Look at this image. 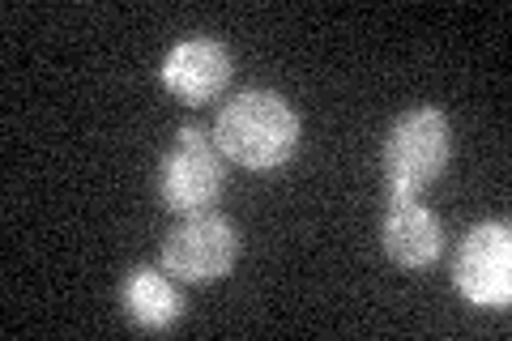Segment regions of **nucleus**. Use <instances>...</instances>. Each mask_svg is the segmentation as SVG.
<instances>
[{"instance_id":"nucleus-6","label":"nucleus","mask_w":512,"mask_h":341,"mask_svg":"<svg viewBox=\"0 0 512 341\" xmlns=\"http://www.w3.org/2000/svg\"><path fill=\"white\" fill-rule=\"evenodd\" d=\"M163 81L188 103H210L231 81V52L214 39H184L163 60Z\"/></svg>"},{"instance_id":"nucleus-8","label":"nucleus","mask_w":512,"mask_h":341,"mask_svg":"<svg viewBox=\"0 0 512 341\" xmlns=\"http://www.w3.org/2000/svg\"><path fill=\"white\" fill-rule=\"evenodd\" d=\"M120 303H124L128 320L141 324V329H171V324L184 316V303L175 295V286L163 278V273H154L150 265H137L124 278Z\"/></svg>"},{"instance_id":"nucleus-1","label":"nucleus","mask_w":512,"mask_h":341,"mask_svg":"<svg viewBox=\"0 0 512 341\" xmlns=\"http://www.w3.org/2000/svg\"><path fill=\"white\" fill-rule=\"evenodd\" d=\"M214 145L222 158L248 171H274L295 154L299 116L274 90H244L222 107L214 124Z\"/></svg>"},{"instance_id":"nucleus-4","label":"nucleus","mask_w":512,"mask_h":341,"mask_svg":"<svg viewBox=\"0 0 512 341\" xmlns=\"http://www.w3.org/2000/svg\"><path fill=\"white\" fill-rule=\"evenodd\" d=\"M235 256L239 235L222 214H192L163 239V269L192 286L227 278Z\"/></svg>"},{"instance_id":"nucleus-7","label":"nucleus","mask_w":512,"mask_h":341,"mask_svg":"<svg viewBox=\"0 0 512 341\" xmlns=\"http://www.w3.org/2000/svg\"><path fill=\"white\" fill-rule=\"evenodd\" d=\"M384 252H389L393 265L402 269H427L444 248V226L431 214L427 205H419V197L410 201H389L384 209V226H380Z\"/></svg>"},{"instance_id":"nucleus-3","label":"nucleus","mask_w":512,"mask_h":341,"mask_svg":"<svg viewBox=\"0 0 512 341\" xmlns=\"http://www.w3.org/2000/svg\"><path fill=\"white\" fill-rule=\"evenodd\" d=\"M222 192V154L201 128H180V137L158 162V201L171 214H210Z\"/></svg>"},{"instance_id":"nucleus-5","label":"nucleus","mask_w":512,"mask_h":341,"mask_svg":"<svg viewBox=\"0 0 512 341\" xmlns=\"http://www.w3.org/2000/svg\"><path fill=\"white\" fill-rule=\"evenodd\" d=\"M453 286L474 307H508L512 299V235L504 222H483L461 239Z\"/></svg>"},{"instance_id":"nucleus-2","label":"nucleus","mask_w":512,"mask_h":341,"mask_svg":"<svg viewBox=\"0 0 512 341\" xmlns=\"http://www.w3.org/2000/svg\"><path fill=\"white\" fill-rule=\"evenodd\" d=\"M453 158V128L440 107H414L389 128L384 141V184L389 201H410L444 175Z\"/></svg>"}]
</instances>
